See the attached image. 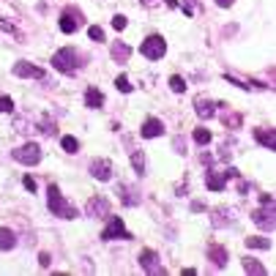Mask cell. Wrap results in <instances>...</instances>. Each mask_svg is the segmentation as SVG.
Segmentation results:
<instances>
[{
  "label": "cell",
  "instance_id": "obj_1",
  "mask_svg": "<svg viewBox=\"0 0 276 276\" xmlns=\"http://www.w3.org/2000/svg\"><path fill=\"white\" fill-rule=\"evenodd\" d=\"M46 194H50V197H46V202H50L52 216H60V219H77V208H74V205L60 194V189H58L55 184H50V192H46Z\"/></svg>",
  "mask_w": 276,
  "mask_h": 276
},
{
  "label": "cell",
  "instance_id": "obj_2",
  "mask_svg": "<svg viewBox=\"0 0 276 276\" xmlns=\"http://www.w3.org/2000/svg\"><path fill=\"white\" fill-rule=\"evenodd\" d=\"M52 66L63 74H74V72H80V55L72 46H63V50H58L52 55Z\"/></svg>",
  "mask_w": 276,
  "mask_h": 276
},
{
  "label": "cell",
  "instance_id": "obj_3",
  "mask_svg": "<svg viewBox=\"0 0 276 276\" xmlns=\"http://www.w3.org/2000/svg\"><path fill=\"white\" fill-rule=\"evenodd\" d=\"M107 227H104V230H102V236H98V238H102V240H132L134 236H132V232H128L126 230V224H123V219H120V216H107Z\"/></svg>",
  "mask_w": 276,
  "mask_h": 276
},
{
  "label": "cell",
  "instance_id": "obj_4",
  "mask_svg": "<svg viewBox=\"0 0 276 276\" xmlns=\"http://www.w3.org/2000/svg\"><path fill=\"white\" fill-rule=\"evenodd\" d=\"M140 52H142L148 60H162L164 52H167V44H164L162 36H148L142 41V46H140Z\"/></svg>",
  "mask_w": 276,
  "mask_h": 276
},
{
  "label": "cell",
  "instance_id": "obj_5",
  "mask_svg": "<svg viewBox=\"0 0 276 276\" xmlns=\"http://www.w3.org/2000/svg\"><path fill=\"white\" fill-rule=\"evenodd\" d=\"M82 25H85V16H82V11L74 8V6H68V8L63 11V16H60V30H63V33H77Z\"/></svg>",
  "mask_w": 276,
  "mask_h": 276
},
{
  "label": "cell",
  "instance_id": "obj_6",
  "mask_svg": "<svg viewBox=\"0 0 276 276\" xmlns=\"http://www.w3.org/2000/svg\"><path fill=\"white\" fill-rule=\"evenodd\" d=\"M11 156H14L20 164H38L41 162V148L36 142H28V145H22V148L11 150Z\"/></svg>",
  "mask_w": 276,
  "mask_h": 276
},
{
  "label": "cell",
  "instance_id": "obj_7",
  "mask_svg": "<svg viewBox=\"0 0 276 276\" xmlns=\"http://www.w3.org/2000/svg\"><path fill=\"white\" fill-rule=\"evenodd\" d=\"M85 214L93 219H107L110 216V200L107 197H90L85 205Z\"/></svg>",
  "mask_w": 276,
  "mask_h": 276
},
{
  "label": "cell",
  "instance_id": "obj_8",
  "mask_svg": "<svg viewBox=\"0 0 276 276\" xmlns=\"http://www.w3.org/2000/svg\"><path fill=\"white\" fill-rule=\"evenodd\" d=\"M140 268L148 271V274H154V276L167 274V271H164V266H162V260H158V254H156V252H150V249H145L142 254H140Z\"/></svg>",
  "mask_w": 276,
  "mask_h": 276
},
{
  "label": "cell",
  "instance_id": "obj_9",
  "mask_svg": "<svg viewBox=\"0 0 276 276\" xmlns=\"http://www.w3.org/2000/svg\"><path fill=\"white\" fill-rule=\"evenodd\" d=\"M252 222H254L257 227H262V230H271L274 232V227H276V222H274V205H262V208H257L254 214H252Z\"/></svg>",
  "mask_w": 276,
  "mask_h": 276
},
{
  "label": "cell",
  "instance_id": "obj_10",
  "mask_svg": "<svg viewBox=\"0 0 276 276\" xmlns=\"http://www.w3.org/2000/svg\"><path fill=\"white\" fill-rule=\"evenodd\" d=\"M90 175L98 180H110L112 178V164L107 162V158H93L90 162Z\"/></svg>",
  "mask_w": 276,
  "mask_h": 276
},
{
  "label": "cell",
  "instance_id": "obj_11",
  "mask_svg": "<svg viewBox=\"0 0 276 276\" xmlns=\"http://www.w3.org/2000/svg\"><path fill=\"white\" fill-rule=\"evenodd\" d=\"M14 74H16V77H33V80H41V77H44V68L33 66V63H28V60H20V63H14Z\"/></svg>",
  "mask_w": 276,
  "mask_h": 276
},
{
  "label": "cell",
  "instance_id": "obj_12",
  "mask_svg": "<svg viewBox=\"0 0 276 276\" xmlns=\"http://www.w3.org/2000/svg\"><path fill=\"white\" fill-rule=\"evenodd\" d=\"M140 134H142L145 140H154V137H162L164 134V123L158 118H148L142 123V128H140Z\"/></svg>",
  "mask_w": 276,
  "mask_h": 276
},
{
  "label": "cell",
  "instance_id": "obj_13",
  "mask_svg": "<svg viewBox=\"0 0 276 276\" xmlns=\"http://www.w3.org/2000/svg\"><path fill=\"white\" fill-rule=\"evenodd\" d=\"M216 107H219V104H214L210 102V98H202V96H197V102H194V110H197V115L200 118H214L216 115Z\"/></svg>",
  "mask_w": 276,
  "mask_h": 276
},
{
  "label": "cell",
  "instance_id": "obj_14",
  "mask_svg": "<svg viewBox=\"0 0 276 276\" xmlns=\"http://www.w3.org/2000/svg\"><path fill=\"white\" fill-rule=\"evenodd\" d=\"M254 140L262 145V148H268V150L276 148V134H274V128H271V132H268V128H254Z\"/></svg>",
  "mask_w": 276,
  "mask_h": 276
},
{
  "label": "cell",
  "instance_id": "obj_15",
  "mask_svg": "<svg viewBox=\"0 0 276 276\" xmlns=\"http://www.w3.org/2000/svg\"><path fill=\"white\" fill-rule=\"evenodd\" d=\"M224 172H214V170H208V172H205V186H208L210 192H222L224 189Z\"/></svg>",
  "mask_w": 276,
  "mask_h": 276
},
{
  "label": "cell",
  "instance_id": "obj_16",
  "mask_svg": "<svg viewBox=\"0 0 276 276\" xmlns=\"http://www.w3.org/2000/svg\"><path fill=\"white\" fill-rule=\"evenodd\" d=\"M110 55H112V60L126 63V60H128V55H132V46H128L126 41H115L112 50H110Z\"/></svg>",
  "mask_w": 276,
  "mask_h": 276
},
{
  "label": "cell",
  "instance_id": "obj_17",
  "mask_svg": "<svg viewBox=\"0 0 276 276\" xmlns=\"http://www.w3.org/2000/svg\"><path fill=\"white\" fill-rule=\"evenodd\" d=\"M85 107H90V110H102V107H104V96H102V90H96V88H88V90H85Z\"/></svg>",
  "mask_w": 276,
  "mask_h": 276
},
{
  "label": "cell",
  "instance_id": "obj_18",
  "mask_svg": "<svg viewBox=\"0 0 276 276\" xmlns=\"http://www.w3.org/2000/svg\"><path fill=\"white\" fill-rule=\"evenodd\" d=\"M118 194H120V200H123V205H140V194H137V189H132V186H118Z\"/></svg>",
  "mask_w": 276,
  "mask_h": 276
},
{
  "label": "cell",
  "instance_id": "obj_19",
  "mask_svg": "<svg viewBox=\"0 0 276 276\" xmlns=\"http://www.w3.org/2000/svg\"><path fill=\"white\" fill-rule=\"evenodd\" d=\"M224 80L232 82V85H238V88H268V85H262V82H257V80H240L230 72H224Z\"/></svg>",
  "mask_w": 276,
  "mask_h": 276
},
{
  "label": "cell",
  "instance_id": "obj_20",
  "mask_svg": "<svg viewBox=\"0 0 276 276\" xmlns=\"http://www.w3.org/2000/svg\"><path fill=\"white\" fill-rule=\"evenodd\" d=\"M210 260H214L216 268H224L227 266V249L224 246H210Z\"/></svg>",
  "mask_w": 276,
  "mask_h": 276
},
{
  "label": "cell",
  "instance_id": "obj_21",
  "mask_svg": "<svg viewBox=\"0 0 276 276\" xmlns=\"http://www.w3.org/2000/svg\"><path fill=\"white\" fill-rule=\"evenodd\" d=\"M244 271H246V274H254V276H266V274H268L266 266H260V262L252 260V257H246V260H244Z\"/></svg>",
  "mask_w": 276,
  "mask_h": 276
},
{
  "label": "cell",
  "instance_id": "obj_22",
  "mask_svg": "<svg viewBox=\"0 0 276 276\" xmlns=\"http://www.w3.org/2000/svg\"><path fill=\"white\" fill-rule=\"evenodd\" d=\"M246 246H249V249H271V238L249 236V238H246Z\"/></svg>",
  "mask_w": 276,
  "mask_h": 276
},
{
  "label": "cell",
  "instance_id": "obj_23",
  "mask_svg": "<svg viewBox=\"0 0 276 276\" xmlns=\"http://www.w3.org/2000/svg\"><path fill=\"white\" fill-rule=\"evenodd\" d=\"M14 246H16V236L3 227V230H0V249L6 252V249H14Z\"/></svg>",
  "mask_w": 276,
  "mask_h": 276
},
{
  "label": "cell",
  "instance_id": "obj_24",
  "mask_svg": "<svg viewBox=\"0 0 276 276\" xmlns=\"http://www.w3.org/2000/svg\"><path fill=\"white\" fill-rule=\"evenodd\" d=\"M38 132H41V134H46V137H55V134H58V126H55V120H52L50 115H44V118H41V126H38Z\"/></svg>",
  "mask_w": 276,
  "mask_h": 276
},
{
  "label": "cell",
  "instance_id": "obj_25",
  "mask_svg": "<svg viewBox=\"0 0 276 276\" xmlns=\"http://www.w3.org/2000/svg\"><path fill=\"white\" fill-rule=\"evenodd\" d=\"M222 123H224L227 128H240V123H244V118H240L238 112H224V115H222Z\"/></svg>",
  "mask_w": 276,
  "mask_h": 276
},
{
  "label": "cell",
  "instance_id": "obj_26",
  "mask_svg": "<svg viewBox=\"0 0 276 276\" xmlns=\"http://www.w3.org/2000/svg\"><path fill=\"white\" fill-rule=\"evenodd\" d=\"M132 164H134V170H137V175L145 172V156L140 154V150H134V154H132Z\"/></svg>",
  "mask_w": 276,
  "mask_h": 276
},
{
  "label": "cell",
  "instance_id": "obj_27",
  "mask_svg": "<svg viewBox=\"0 0 276 276\" xmlns=\"http://www.w3.org/2000/svg\"><path fill=\"white\" fill-rule=\"evenodd\" d=\"M60 145H63V150H66V154H77V150H80V142L74 137H63Z\"/></svg>",
  "mask_w": 276,
  "mask_h": 276
},
{
  "label": "cell",
  "instance_id": "obj_28",
  "mask_svg": "<svg viewBox=\"0 0 276 276\" xmlns=\"http://www.w3.org/2000/svg\"><path fill=\"white\" fill-rule=\"evenodd\" d=\"M170 88H172L175 93H184V90H186V80L175 74V77H170Z\"/></svg>",
  "mask_w": 276,
  "mask_h": 276
},
{
  "label": "cell",
  "instance_id": "obj_29",
  "mask_svg": "<svg viewBox=\"0 0 276 276\" xmlns=\"http://www.w3.org/2000/svg\"><path fill=\"white\" fill-rule=\"evenodd\" d=\"M115 88H118L120 93H132V88H134V85L128 82V77H123V74H120V77L115 80Z\"/></svg>",
  "mask_w": 276,
  "mask_h": 276
},
{
  "label": "cell",
  "instance_id": "obj_30",
  "mask_svg": "<svg viewBox=\"0 0 276 276\" xmlns=\"http://www.w3.org/2000/svg\"><path fill=\"white\" fill-rule=\"evenodd\" d=\"M194 140L200 145H208L210 142V132H208V128H194Z\"/></svg>",
  "mask_w": 276,
  "mask_h": 276
},
{
  "label": "cell",
  "instance_id": "obj_31",
  "mask_svg": "<svg viewBox=\"0 0 276 276\" xmlns=\"http://www.w3.org/2000/svg\"><path fill=\"white\" fill-rule=\"evenodd\" d=\"M0 30L11 33L14 38H22V33H16V30H14V25H11V22H6V20H0Z\"/></svg>",
  "mask_w": 276,
  "mask_h": 276
},
{
  "label": "cell",
  "instance_id": "obj_32",
  "mask_svg": "<svg viewBox=\"0 0 276 276\" xmlns=\"http://www.w3.org/2000/svg\"><path fill=\"white\" fill-rule=\"evenodd\" d=\"M14 110V102L8 96H0V112H11Z\"/></svg>",
  "mask_w": 276,
  "mask_h": 276
},
{
  "label": "cell",
  "instance_id": "obj_33",
  "mask_svg": "<svg viewBox=\"0 0 276 276\" xmlns=\"http://www.w3.org/2000/svg\"><path fill=\"white\" fill-rule=\"evenodd\" d=\"M88 36H90L93 41H104V30H102V28H98V25H93L90 30H88Z\"/></svg>",
  "mask_w": 276,
  "mask_h": 276
},
{
  "label": "cell",
  "instance_id": "obj_34",
  "mask_svg": "<svg viewBox=\"0 0 276 276\" xmlns=\"http://www.w3.org/2000/svg\"><path fill=\"white\" fill-rule=\"evenodd\" d=\"M112 28H115V30H123V28H126V16H123V14H115V16H112Z\"/></svg>",
  "mask_w": 276,
  "mask_h": 276
},
{
  "label": "cell",
  "instance_id": "obj_35",
  "mask_svg": "<svg viewBox=\"0 0 276 276\" xmlns=\"http://www.w3.org/2000/svg\"><path fill=\"white\" fill-rule=\"evenodd\" d=\"M224 214H227L224 208H219V210H216V216H214V227H222V224H224Z\"/></svg>",
  "mask_w": 276,
  "mask_h": 276
},
{
  "label": "cell",
  "instance_id": "obj_36",
  "mask_svg": "<svg viewBox=\"0 0 276 276\" xmlns=\"http://www.w3.org/2000/svg\"><path fill=\"white\" fill-rule=\"evenodd\" d=\"M194 6H197V0H186V6H184V14H186V16H192V14H194Z\"/></svg>",
  "mask_w": 276,
  "mask_h": 276
},
{
  "label": "cell",
  "instance_id": "obj_37",
  "mask_svg": "<svg viewBox=\"0 0 276 276\" xmlns=\"http://www.w3.org/2000/svg\"><path fill=\"white\" fill-rule=\"evenodd\" d=\"M38 262H41V268H50V262H52V257L46 254V252H41L38 254Z\"/></svg>",
  "mask_w": 276,
  "mask_h": 276
},
{
  "label": "cell",
  "instance_id": "obj_38",
  "mask_svg": "<svg viewBox=\"0 0 276 276\" xmlns=\"http://www.w3.org/2000/svg\"><path fill=\"white\" fill-rule=\"evenodd\" d=\"M22 184H25V189H28V192H30V194H33V192H36V180H33V178H30V175H28V178H25V180H22Z\"/></svg>",
  "mask_w": 276,
  "mask_h": 276
},
{
  "label": "cell",
  "instance_id": "obj_39",
  "mask_svg": "<svg viewBox=\"0 0 276 276\" xmlns=\"http://www.w3.org/2000/svg\"><path fill=\"white\" fill-rule=\"evenodd\" d=\"M260 202L262 205H274V194H260Z\"/></svg>",
  "mask_w": 276,
  "mask_h": 276
},
{
  "label": "cell",
  "instance_id": "obj_40",
  "mask_svg": "<svg viewBox=\"0 0 276 276\" xmlns=\"http://www.w3.org/2000/svg\"><path fill=\"white\" fill-rule=\"evenodd\" d=\"M232 3H236V0H216V6H222V8H230Z\"/></svg>",
  "mask_w": 276,
  "mask_h": 276
},
{
  "label": "cell",
  "instance_id": "obj_41",
  "mask_svg": "<svg viewBox=\"0 0 276 276\" xmlns=\"http://www.w3.org/2000/svg\"><path fill=\"white\" fill-rule=\"evenodd\" d=\"M238 192H240V194H246V192H249V184H246V180H240V184H238Z\"/></svg>",
  "mask_w": 276,
  "mask_h": 276
},
{
  "label": "cell",
  "instance_id": "obj_42",
  "mask_svg": "<svg viewBox=\"0 0 276 276\" xmlns=\"http://www.w3.org/2000/svg\"><path fill=\"white\" fill-rule=\"evenodd\" d=\"M140 3H145V6H148V8H154V6L158 3V0H140Z\"/></svg>",
  "mask_w": 276,
  "mask_h": 276
},
{
  "label": "cell",
  "instance_id": "obj_43",
  "mask_svg": "<svg viewBox=\"0 0 276 276\" xmlns=\"http://www.w3.org/2000/svg\"><path fill=\"white\" fill-rule=\"evenodd\" d=\"M164 3H167L170 8H178V0H164Z\"/></svg>",
  "mask_w": 276,
  "mask_h": 276
}]
</instances>
